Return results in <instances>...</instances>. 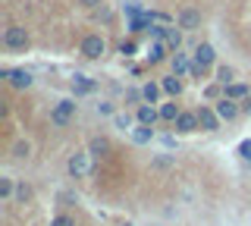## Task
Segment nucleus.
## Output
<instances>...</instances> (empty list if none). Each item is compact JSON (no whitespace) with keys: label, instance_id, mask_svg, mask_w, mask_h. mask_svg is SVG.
<instances>
[{"label":"nucleus","instance_id":"1","mask_svg":"<svg viewBox=\"0 0 251 226\" xmlns=\"http://www.w3.org/2000/svg\"><path fill=\"white\" fill-rule=\"evenodd\" d=\"M66 167H69V173H73L75 179L88 176V173H91V154H85V151H82V154H73Z\"/></svg>","mask_w":251,"mask_h":226},{"label":"nucleus","instance_id":"2","mask_svg":"<svg viewBox=\"0 0 251 226\" xmlns=\"http://www.w3.org/2000/svg\"><path fill=\"white\" fill-rule=\"evenodd\" d=\"M3 44H6V48H13V50H22L28 44V32H25V28H19V25H10L3 32Z\"/></svg>","mask_w":251,"mask_h":226},{"label":"nucleus","instance_id":"3","mask_svg":"<svg viewBox=\"0 0 251 226\" xmlns=\"http://www.w3.org/2000/svg\"><path fill=\"white\" fill-rule=\"evenodd\" d=\"M104 50H107V41H104L100 35H88V38L82 41V53H85L88 60H98V57H104Z\"/></svg>","mask_w":251,"mask_h":226},{"label":"nucleus","instance_id":"4","mask_svg":"<svg viewBox=\"0 0 251 226\" xmlns=\"http://www.w3.org/2000/svg\"><path fill=\"white\" fill-rule=\"evenodd\" d=\"M214 57H217V53H214V48H210V44H201V48L195 50V66H192V73H195V75H201L204 69H207L210 63H214Z\"/></svg>","mask_w":251,"mask_h":226},{"label":"nucleus","instance_id":"5","mask_svg":"<svg viewBox=\"0 0 251 226\" xmlns=\"http://www.w3.org/2000/svg\"><path fill=\"white\" fill-rule=\"evenodd\" d=\"M73 113H75V100H60L57 107H53V113H50V120L57 123V126H66L69 120H73Z\"/></svg>","mask_w":251,"mask_h":226},{"label":"nucleus","instance_id":"6","mask_svg":"<svg viewBox=\"0 0 251 226\" xmlns=\"http://www.w3.org/2000/svg\"><path fill=\"white\" fill-rule=\"evenodd\" d=\"M214 110L220 113V120H226V123H229V120H235V116H239V110H242V107L235 104L232 98H220L217 104H214Z\"/></svg>","mask_w":251,"mask_h":226},{"label":"nucleus","instance_id":"7","mask_svg":"<svg viewBox=\"0 0 251 226\" xmlns=\"http://www.w3.org/2000/svg\"><path fill=\"white\" fill-rule=\"evenodd\" d=\"M198 120H201V129L204 132H217L220 129V113L210 110V107H201V110H198Z\"/></svg>","mask_w":251,"mask_h":226},{"label":"nucleus","instance_id":"8","mask_svg":"<svg viewBox=\"0 0 251 226\" xmlns=\"http://www.w3.org/2000/svg\"><path fill=\"white\" fill-rule=\"evenodd\" d=\"M3 75L10 79L13 88H28L31 85V73H25V69H3Z\"/></svg>","mask_w":251,"mask_h":226},{"label":"nucleus","instance_id":"9","mask_svg":"<svg viewBox=\"0 0 251 226\" xmlns=\"http://www.w3.org/2000/svg\"><path fill=\"white\" fill-rule=\"evenodd\" d=\"M198 126H201L198 113H179V116H176V129H179V132H195Z\"/></svg>","mask_w":251,"mask_h":226},{"label":"nucleus","instance_id":"10","mask_svg":"<svg viewBox=\"0 0 251 226\" xmlns=\"http://www.w3.org/2000/svg\"><path fill=\"white\" fill-rule=\"evenodd\" d=\"M198 25H201V13H195V10L179 13V28H198Z\"/></svg>","mask_w":251,"mask_h":226},{"label":"nucleus","instance_id":"11","mask_svg":"<svg viewBox=\"0 0 251 226\" xmlns=\"http://www.w3.org/2000/svg\"><path fill=\"white\" fill-rule=\"evenodd\" d=\"M73 91H75V95H91L94 82L88 79V75H75V79H73Z\"/></svg>","mask_w":251,"mask_h":226},{"label":"nucleus","instance_id":"12","mask_svg":"<svg viewBox=\"0 0 251 226\" xmlns=\"http://www.w3.org/2000/svg\"><path fill=\"white\" fill-rule=\"evenodd\" d=\"M88 151H91V157H104V154L110 151V142H107V138H91Z\"/></svg>","mask_w":251,"mask_h":226},{"label":"nucleus","instance_id":"13","mask_svg":"<svg viewBox=\"0 0 251 226\" xmlns=\"http://www.w3.org/2000/svg\"><path fill=\"white\" fill-rule=\"evenodd\" d=\"M157 116H160V113H157L154 110V107H138V123H145V126H154V123H157Z\"/></svg>","mask_w":251,"mask_h":226},{"label":"nucleus","instance_id":"14","mask_svg":"<svg viewBox=\"0 0 251 226\" xmlns=\"http://www.w3.org/2000/svg\"><path fill=\"white\" fill-rule=\"evenodd\" d=\"M163 44H167V48H179V44H182V35L176 32V28H163Z\"/></svg>","mask_w":251,"mask_h":226},{"label":"nucleus","instance_id":"15","mask_svg":"<svg viewBox=\"0 0 251 226\" xmlns=\"http://www.w3.org/2000/svg\"><path fill=\"white\" fill-rule=\"evenodd\" d=\"M160 88L167 91V95H179V91H182V82H179L176 75H167V79L160 82Z\"/></svg>","mask_w":251,"mask_h":226},{"label":"nucleus","instance_id":"16","mask_svg":"<svg viewBox=\"0 0 251 226\" xmlns=\"http://www.w3.org/2000/svg\"><path fill=\"white\" fill-rule=\"evenodd\" d=\"M248 95V88H245V85H239V82H229V85H226V98H245Z\"/></svg>","mask_w":251,"mask_h":226},{"label":"nucleus","instance_id":"17","mask_svg":"<svg viewBox=\"0 0 251 226\" xmlns=\"http://www.w3.org/2000/svg\"><path fill=\"white\" fill-rule=\"evenodd\" d=\"M163 53H167V44H151V48H148V60H151V63H160Z\"/></svg>","mask_w":251,"mask_h":226},{"label":"nucleus","instance_id":"18","mask_svg":"<svg viewBox=\"0 0 251 226\" xmlns=\"http://www.w3.org/2000/svg\"><path fill=\"white\" fill-rule=\"evenodd\" d=\"M173 69H176V75L188 73V60H185V53H176V57H173Z\"/></svg>","mask_w":251,"mask_h":226},{"label":"nucleus","instance_id":"19","mask_svg":"<svg viewBox=\"0 0 251 226\" xmlns=\"http://www.w3.org/2000/svg\"><path fill=\"white\" fill-rule=\"evenodd\" d=\"M160 116H163V120H167V123H176V116H179L176 104H163V107H160Z\"/></svg>","mask_w":251,"mask_h":226},{"label":"nucleus","instance_id":"20","mask_svg":"<svg viewBox=\"0 0 251 226\" xmlns=\"http://www.w3.org/2000/svg\"><path fill=\"white\" fill-rule=\"evenodd\" d=\"M135 142H138V145L151 142V126H145V123H141V126L135 129Z\"/></svg>","mask_w":251,"mask_h":226},{"label":"nucleus","instance_id":"21","mask_svg":"<svg viewBox=\"0 0 251 226\" xmlns=\"http://www.w3.org/2000/svg\"><path fill=\"white\" fill-rule=\"evenodd\" d=\"M217 82H220V85H229V82H232V69H229V66H220V69H217Z\"/></svg>","mask_w":251,"mask_h":226},{"label":"nucleus","instance_id":"22","mask_svg":"<svg viewBox=\"0 0 251 226\" xmlns=\"http://www.w3.org/2000/svg\"><path fill=\"white\" fill-rule=\"evenodd\" d=\"M141 95H145L148 104H154V98H157V85H154V82H148L145 88H141Z\"/></svg>","mask_w":251,"mask_h":226},{"label":"nucleus","instance_id":"23","mask_svg":"<svg viewBox=\"0 0 251 226\" xmlns=\"http://www.w3.org/2000/svg\"><path fill=\"white\" fill-rule=\"evenodd\" d=\"M13 195V179H0V198H10Z\"/></svg>","mask_w":251,"mask_h":226},{"label":"nucleus","instance_id":"24","mask_svg":"<svg viewBox=\"0 0 251 226\" xmlns=\"http://www.w3.org/2000/svg\"><path fill=\"white\" fill-rule=\"evenodd\" d=\"M28 151H31L28 142H16V148H13V154H16V157H28Z\"/></svg>","mask_w":251,"mask_h":226},{"label":"nucleus","instance_id":"25","mask_svg":"<svg viewBox=\"0 0 251 226\" xmlns=\"http://www.w3.org/2000/svg\"><path fill=\"white\" fill-rule=\"evenodd\" d=\"M239 154H242L245 160H251V138H245V142L239 145Z\"/></svg>","mask_w":251,"mask_h":226},{"label":"nucleus","instance_id":"26","mask_svg":"<svg viewBox=\"0 0 251 226\" xmlns=\"http://www.w3.org/2000/svg\"><path fill=\"white\" fill-rule=\"evenodd\" d=\"M50 226H75V220H73V217H66V214H60Z\"/></svg>","mask_w":251,"mask_h":226},{"label":"nucleus","instance_id":"27","mask_svg":"<svg viewBox=\"0 0 251 226\" xmlns=\"http://www.w3.org/2000/svg\"><path fill=\"white\" fill-rule=\"evenodd\" d=\"M16 198H19V201H28L31 198V189H28V185H19V189H16Z\"/></svg>","mask_w":251,"mask_h":226},{"label":"nucleus","instance_id":"28","mask_svg":"<svg viewBox=\"0 0 251 226\" xmlns=\"http://www.w3.org/2000/svg\"><path fill=\"white\" fill-rule=\"evenodd\" d=\"M132 50H135V44H132V41H123V44H120V53H126V57H129Z\"/></svg>","mask_w":251,"mask_h":226},{"label":"nucleus","instance_id":"29","mask_svg":"<svg viewBox=\"0 0 251 226\" xmlns=\"http://www.w3.org/2000/svg\"><path fill=\"white\" fill-rule=\"evenodd\" d=\"M116 126H120V129H129V116H116Z\"/></svg>","mask_w":251,"mask_h":226},{"label":"nucleus","instance_id":"30","mask_svg":"<svg viewBox=\"0 0 251 226\" xmlns=\"http://www.w3.org/2000/svg\"><path fill=\"white\" fill-rule=\"evenodd\" d=\"M242 113H251V98H245V104H242Z\"/></svg>","mask_w":251,"mask_h":226},{"label":"nucleus","instance_id":"31","mask_svg":"<svg viewBox=\"0 0 251 226\" xmlns=\"http://www.w3.org/2000/svg\"><path fill=\"white\" fill-rule=\"evenodd\" d=\"M78 3H82V6H98L100 0H78Z\"/></svg>","mask_w":251,"mask_h":226}]
</instances>
